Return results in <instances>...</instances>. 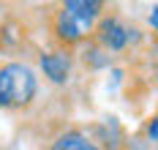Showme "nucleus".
<instances>
[{
  "label": "nucleus",
  "instance_id": "nucleus-1",
  "mask_svg": "<svg viewBox=\"0 0 158 150\" xmlns=\"http://www.w3.org/2000/svg\"><path fill=\"white\" fill-rule=\"evenodd\" d=\"M104 3L98 0H68L57 8L52 30L63 44H79L85 35H90L101 19Z\"/></svg>",
  "mask_w": 158,
  "mask_h": 150
},
{
  "label": "nucleus",
  "instance_id": "nucleus-2",
  "mask_svg": "<svg viewBox=\"0 0 158 150\" xmlns=\"http://www.w3.org/2000/svg\"><path fill=\"white\" fill-rule=\"evenodd\" d=\"M38 93V77L25 63H6L0 66V106L19 109L27 106Z\"/></svg>",
  "mask_w": 158,
  "mask_h": 150
},
{
  "label": "nucleus",
  "instance_id": "nucleus-3",
  "mask_svg": "<svg viewBox=\"0 0 158 150\" xmlns=\"http://www.w3.org/2000/svg\"><path fill=\"white\" fill-rule=\"evenodd\" d=\"M95 38H98V44L104 47V49H112V52H120L128 47V41H131V27L123 25V19L117 17H104L98 19V25H95Z\"/></svg>",
  "mask_w": 158,
  "mask_h": 150
},
{
  "label": "nucleus",
  "instance_id": "nucleus-4",
  "mask_svg": "<svg viewBox=\"0 0 158 150\" xmlns=\"http://www.w3.org/2000/svg\"><path fill=\"white\" fill-rule=\"evenodd\" d=\"M41 68H44V77H47L49 82L55 85H63L68 82V74H71V60H68V55L65 52H47V55H41Z\"/></svg>",
  "mask_w": 158,
  "mask_h": 150
},
{
  "label": "nucleus",
  "instance_id": "nucleus-5",
  "mask_svg": "<svg viewBox=\"0 0 158 150\" xmlns=\"http://www.w3.org/2000/svg\"><path fill=\"white\" fill-rule=\"evenodd\" d=\"M49 150H101V148L82 131H63L60 136H55Z\"/></svg>",
  "mask_w": 158,
  "mask_h": 150
},
{
  "label": "nucleus",
  "instance_id": "nucleus-6",
  "mask_svg": "<svg viewBox=\"0 0 158 150\" xmlns=\"http://www.w3.org/2000/svg\"><path fill=\"white\" fill-rule=\"evenodd\" d=\"M147 136H150L153 142H158V115L150 120V126H147Z\"/></svg>",
  "mask_w": 158,
  "mask_h": 150
},
{
  "label": "nucleus",
  "instance_id": "nucleus-7",
  "mask_svg": "<svg viewBox=\"0 0 158 150\" xmlns=\"http://www.w3.org/2000/svg\"><path fill=\"white\" fill-rule=\"evenodd\" d=\"M150 25H153V27L158 30V6L153 8V14H150Z\"/></svg>",
  "mask_w": 158,
  "mask_h": 150
}]
</instances>
